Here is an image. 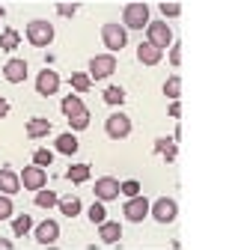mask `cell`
Instances as JSON below:
<instances>
[{
  "instance_id": "23",
  "label": "cell",
  "mask_w": 238,
  "mask_h": 250,
  "mask_svg": "<svg viewBox=\"0 0 238 250\" xmlns=\"http://www.w3.org/2000/svg\"><path fill=\"white\" fill-rule=\"evenodd\" d=\"M57 206H60V211H63L66 217H78V214H80V200H78V197H69V200H60Z\"/></svg>"
},
{
  "instance_id": "25",
  "label": "cell",
  "mask_w": 238,
  "mask_h": 250,
  "mask_svg": "<svg viewBox=\"0 0 238 250\" xmlns=\"http://www.w3.org/2000/svg\"><path fill=\"white\" fill-rule=\"evenodd\" d=\"M155 149H158V152H164V158H167V161H176V140L158 137V140H155Z\"/></svg>"
},
{
  "instance_id": "17",
  "label": "cell",
  "mask_w": 238,
  "mask_h": 250,
  "mask_svg": "<svg viewBox=\"0 0 238 250\" xmlns=\"http://www.w3.org/2000/svg\"><path fill=\"white\" fill-rule=\"evenodd\" d=\"M137 60L146 62V66H158V62H161V51H158L155 45H149V42H140V48H137Z\"/></svg>"
},
{
  "instance_id": "32",
  "label": "cell",
  "mask_w": 238,
  "mask_h": 250,
  "mask_svg": "<svg viewBox=\"0 0 238 250\" xmlns=\"http://www.w3.org/2000/svg\"><path fill=\"white\" fill-rule=\"evenodd\" d=\"M119 194H122V197H137L140 194V182H134V179L122 182V185H119Z\"/></svg>"
},
{
  "instance_id": "33",
  "label": "cell",
  "mask_w": 238,
  "mask_h": 250,
  "mask_svg": "<svg viewBox=\"0 0 238 250\" xmlns=\"http://www.w3.org/2000/svg\"><path fill=\"white\" fill-rule=\"evenodd\" d=\"M6 217H12V200L6 194H0V221H6Z\"/></svg>"
},
{
  "instance_id": "31",
  "label": "cell",
  "mask_w": 238,
  "mask_h": 250,
  "mask_svg": "<svg viewBox=\"0 0 238 250\" xmlns=\"http://www.w3.org/2000/svg\"><path fill=\"white\" fill-rule=\"evenodd\" d=\"M69 125H72V131H83L86 125H89V110H83V113L72 116V119H69Z\"/></svg>"
},
{
  "instance_id": "27",
  "label": "cell",
  "mask_w": 238,
  "mask_h": 250,
  "mask_svg": "<svg viewBox=\"0 0 238 250\" xmlns=\"http://www.w3.org/2000/svg\"><path fill=\"white\" fill-rule=\"evenodd\" d=\"M12 229H15V235H27L30 229H33V217H30V214H18Z\"/></svg>"
},
{
  "instance_id": "26",
  "label": "cell",
  "mask_w": 238,
  "mask_h": 250,
  "mask_svg": "<svg viewBox=\"0 0 238 250\" xmlns=\"http://www.w3.org/2000/svg\"><path fill=\"white\" fill-rule=\"evenodd\" d=\"M69 81H72V86H75L78 92H86L89 86H93V78H89L86 72H72V78H69Z\"/></svg>"
},
{
  "instance_id": "9",
  "label": "cell",
  "mask_w": 238,
  "mask_h": 250,
  "mask_svg": "<svg viewBox=\"0 0 238 250\" xmlns=\"http://www.w3.org/2000/svg\"><path fill=\"white\" fill-rule=\"evenodd\" d=\"M128 134H131V119H128L125 113H113V116L107 119V137L122 140V137H128Z\"/></svg>"
},
{
  "instance_id": "34",
  "label": "cell",
  "mask_w": 238,
  "mask_h": 250,
  "mask_svg": "<svg viewBox=\"0 0 238 250\" xmlns=\"http://www.w3.org/2000/svg\"><path fill=\"white\" fill-rule=\"evenodd\" d=\"M170 62H173V66H178V62H182V45H178L176 39H173V45H170Z\"/></svg>"
},
{
  "instance_id": "29",
  "label": "cell",
  "mask_w": 238,
  "mask_h": 250,
  "mask_svg": "<svg viewBox=\"0 0 238 250\" xmlns=\"http://www.w3.org/2000/svg\"><path fill=\"white\" fill-rule=\"evenodd\" d=\"M51 161H54V152H51V149H36V152H33V164H36V167L45 170V167H51Z\"/></svg>"
},
{
  "instance_id": "12",
  "label": "cell",
  "mask_w": 238,
  "mask_h": 250,
  "mask_svg": "<svg viewBox=\"0 0 238 250\" xmlns=\"http://www.w3.org/2000/svg\"><path fill=\"white\" fill-rule=\"evenodd\" d=\"M3 78H6L9 83H21V81L27 78V62H24L21 57L6 60V66H3Z\"/></svg>"
},
{
  "instance_id": "6",
  "label": "cell",
  "mask_w": 238,
  "mask_h": 250,
  "mask_svg": "<svg viewBox=\"0 0 238 250\" xmlns=\"http://www.w3.org/2000/svg\"><path fill=\"white\" fill-rule=\"evenodd\" d=\"M122 21H125V27L143 30V27L149 24V6H143V3H128L125 12H122Z\"/></svg>"
},
{
  "instance_id": "24",
  "label": "cell",
  "mask_w": 238,
  "mask_h": 250,
  "mask_svg": "<svg viewBox=\"0 0 238 250\" xmlns=\"http://www.w3.org/2000/svg\"><path fill=\"white\" fill-rule=\"evenodd\" d=\"M60 200H57V194L54 191H45V188H39V191H36V206L39 208H54Z\"/></svg>"
},
{
  "instance_id": "2",
  "label": "cell",
  "mask_w": 238,
  "mask_h": 250,
  "mask_svg": "<svg viewBox=\"0 0 238 250\" xmlns=\"http://www.w3.org/2000/svg\"><path fill=\"white\" fill-rule=\"evenodd\" d=\"M149 45H155L158 51H164L167 45H173V30L167 27V21H149Z\"/></svg>"
},
{
  "instance_id": "3",
  "label": "cell",
  "mask_w": 238,
  "mask_h": 250,
  "mask_svg": "<svg viewBox=\"0 0 238 250\" xmlns=\"http://www.w3.org/2000/svg\"><path fill=\"white\" fill-rule=\"evenodd\" d=\"M101 39L110 51H122L128 45V30L125 27H119V24H104L101 27Z\"/></svg>"
},
{
  "instance_id": "5",
  "label": "cell",
  "mask_w": 238,
  "mask_h": 250,
  "mask_svg": "<svg viewBox=\"0 0 238 250\" xmlns=\"http://www.w3.org/2000/svg\"><path fill=\"white\" fill-rule=\"evenodd\" d=\"M149 211H152V217H155L158 224H173V221H176V214H178V206H176V200L161 197L155 206H149Z\"/></svg>"
},
{
  "instance_id": "40",
  "label": "cell",
  "mask_w": 238,
  "mask_h": 250,
  "mask_svg": "<svg viewBox=\"0 0 238 250\" xmlns=\"http://www.w3.org/2000/svg\"><path fill=\"white\" fill-rule=\"evenodd\" d=\"M3 15H6V12H3V6H0V21H3Z\"/></svg>"
},
{
  "instance_id": "37",
  "label": "cell",
  "mask_w": 238,
  "mask_h": 250,
  "mask_svg": "<svg viewBox=\"0 0 238 250\" xmlns=\"http://www.w3.org/2000/svg\"><path fill=\"white\" fill-rule=\"evenodd\" d=\"M6 113H9V102H6V99H3V96H0V119H3V116H6Z\"/></svg>"
},
{
  "instance_id": "8",
  "label": "cell",
  "mask_w": 238,
  "mask_h": 250,
  "mask_svg": "<svg viewBox=\"0 0 238 250\" xmlns=\"http://www.w3.org/2000/svg\"><path fill=\"white\" fill-rule=\"evenodd\" d=\"M18 179H21V185L27 191H39V188H45V182H48V173L42 167H36V164H30V167H24V173Z\"/></svg>"
},
{
  "instance_id": "35",
  "label": "cell",
  "mask_w": 238,
  "mask_h": 250,
  "mask_svg": "<svg viewBox=\"0 0 238 250\" xmlns=\"http://www.w3.org/2000/svg\"><path fill=\"white\" fill-rule=\"evenodd\" d=\"M161 12L170 15V18H176L178 12H182V6H178V3H161Z\"/></svg>"
},
{
  "instance_id": "19",
  "label": "cell",
  "mask_w": 238,
  "mask_h": 250,
  "mask_svg": "<svg viewBox=\"0 0 238 250\" xmlns=\"http://www.w3.org/2000/svg\"><path fill=\"white\" fill-rule=\"evenodd\" d=\"M60 107H63V113L72 119V116H78V113H83L86 110V104L80 102V96H66L63 99V104H60Z\"/></svg>"
},
{
  "instance_id": "22",
  "label": "cell",
  "mask_w": 238,
  "mask_h": 250,
  "mask_svg": "<svg viewBox=\"0 0 238 250\" xmlns=\"http://www.w3.org/2000/svg\"><path fill=\"white\" fill-rule=\"evenodd\" d=\"M18 30H3L0 33V51H15L18 48Z\"/></svg>"
},
{
  "instance_id": "16",
  "label": "cell",
  "mask_w": 238,
  "mask_h": 250,
  "mask_svg": "<svg viewBox=\"0 0 238 250\" xmlns=\"http://www.w3.org/2000/svg\"><path fill=\"white\" fill-rule=\"evenodd\" d=\"M48 131H51V119H45V116H33L27 122V137H33V140L45 137Z\"/></svg>"
},
{
  "instance_id": "13",
  "label": "cell",
  "mask_w": 238,
  "mask_h": 250,
  "mask_svg": "<svg viewBox=\"0 0 238 250\" xmlns=\"http://www.w3.org/2000/svg\"><path fill=\"white\" fill-rule=\"evenodd\" d=\"M57 238H60L57 221H42V224L36 227V241H39V244H54Z\"/></svg>"
},
{
  "instance_id": "11",
  "label": "cell",
  "mask_w": 238,
  "mask_h": 250,
  "mask_svg": "<svg viewBox=\"0 0 238 250\" xmlns=\"http://www.w3.org/2000/svg\"><path fill=\"white\" fill-rule=\"evenodd\" d=\"M36 89H39V96H54L60 89V75L51 72V69H42L39 78H36Z\"/></svg>"
},
{
  "instance_id": "1",
  "label": "cell",
  "mask_w": 238,
  "mask_h": 250,
  "mask_svg": "<svg viewBox=\"0 0 238 250\" xmlns=\"http://www.w3.org/2000/svg\"><path fill=\"white\" fill-rule=\"evenodd\" d=\"M27 42L30 45H36V48H48L51 42H54V24L51 21H42V18H36V21H30L27 24Z\"/></svg>"
},
{
  "instance_id": "38",
  "label": "cell",
  "mask_w": 238,
  "mask_h": 250,
  "mask_svg": "<svg viewBox=\"0 0 238 250\" xmlns=\"http://www.w3.org/2000/svg\"><path fill=\"white\" fill-rule=\"evenodd\" d=\"M178 113H182V104L173 102V104H170V116H178Z\"/></svg>"
},
{
  "instance_id": "15",
  "label": "cell",
  "mask_w": 238,
  "mask_h": 250,
  "mask_svg": "<svg viewBox=\"0 0 238 250\" xmlns=\"http://www.w3.org/2000/svg\"><path fill=\"white\" fill-rule=\"evenodd\" d=\"M18 191H21V179H18V173H12V170H0V194L12 197V194H18Z\"/></svg>"
},
{
  "instance_id": "30",
  "label": "cell",
  "mask_w": 238,
  "mask_h": 250,
  "mask_svg": "<svg viewBox=\"0 0 238 250\" xmlns=\"http://www.w3.org/2000/svg\"><path fill=\"white\" fill-rule=\"evenodd\" d=\"M89 221H93V224H104L107 221V211H104V203H93V206H89Z\"/></svg>"
},
{
  "instance_id": "7",
  "label": "cell",
  "mask_w": 238,
  "mask_h": 250,
  "mask_svg": "<svg viewBox=\"0 0 238 250\" xmlns=\"http://www.w3.org/2000/svg\"><path fill=\"white\" fill-rule=\"evenodd\" d=\"M122 214H125V221H134V224H140L143 217L149 214V200L146 197H128V203L122 206Z\"/></svg>"
},
{
  "instance_id": "36",
  "label": "cell",
  "mask_w": 238,
  "mask_h": 250,
  "mask_svg": "<svg viewBox=\"0 0 238 250\" xmlns=\"http://www.w3.org/2000/svg\"><path fill=\"white\" fill-rule=\"evenodd\" d=\"M57 12L63 15V18H69V15H75V12H78V6H69V3H57Z\"/></svg>"
},
{
  "instance_id": "28",
  "label": "cell",
  "mask_w": 238,
  "mask_h": 250,
  "mask_svg": "<svg viewBox=\"0 0 238 250\" xmlns=\"http://www.w3.org/2000/svg\"><path fill=\"white\" fill-rule=\"evenodd\" d=\"M104 102L107 104H122L125 102V89L122 86H107L104 89Z\"/></svg>"
},
{
  "instance_id": "20",
  "label": "cell",
  "mask_w": 238,
  "mask_h": 250,
  "mask_svg": "<svg viewBox=\"0 0 238 250\" xmlns=\"http://www.w3.org/2000/svg\"><path fill=\"white\" fill-rule=\"evenodd\" d=\"M66 179L75 182V185H80V182L89 179V167H86V164H72V167L66 170Z\"/></svg>"
},
{
  "instance_id": "39",
  "label": "cell",
  "mask_w": 238,
  "mask_h": 250,
  "mask_svg": "<svg viewBox=\"0 0 238 250\" xmlns=\"http://www.w3.org/2000/svg\"><path fill=\"white\" fill-rule=\"evenodd\" d=\"M12 247H15V244H12L9 238H0V250H12Z\"/></svg>"
},
{
  "instance_id": "14",
  "label": "cell",
  "mask_w": 238,
  "mask_h": 250,
  "mask_svg": "<svg viewBox=\"0 0 238 250\" xmlns=\"http://www.w3.org/2000/svg\"><path fill=\"white\" fill-rule=\"evenodd\" d=\"M99 238L104 244H116L119 238H122V227H119V221H104L99 224Z\"/></svg>"
},
{
  "instance_id": "4",
  "label": "cell",
  "mask_w": 238,
  "mask_h": 250,
  "mask_svg": "<svg viewBox=\"0 0 238 250\" xmlns=\"http://www.w3.org/2000/svg\"><path fill=\"white\" fill-rule=\"evenodd\" d=\"M113 69H116V57L113 54H99V57L89 60V78H96V81L110 78Z\"/></svg>"
},
{
  "instance_id": "10",
  "label": "cell",
  "mask_w": 238,
  "mask_h": 250,
  "mask_svg": "<svg viewBox=\"0 0 238 250\" xmlns=\"http://www.w3.org/2000/svg\"><path fill=\"white\" fill-rule=\"evenodd\" d=\"M96 197H99V203L116 200V197H119V182H116L113 176H101V179L96 182Z\"/></svg>"
},
{
  "instance_id": "18",
  "label": "cell",
  "mask_w": 238,
  "mask_h": 250,
  "mask_svg": "<svg viewBox=\"0 0 238 250\" xmlns=\"http://www.w3.org/2000/svg\"><path fill=\"white\" fill-rule=\"evenodd\" d=\"M54 149L63 152V155H75L80 146H78V137H75V134H60V137L54 140Z\"/></svg>"
},
{
  "instance_id": "21",
  "label": "cell",
  "mask_w": 238,
  "mask_h": 250,
  "mask_svg": "<svg viewBox=\"0 0 238 250\" xmlns=\"http://www.w3.org/2000/svg\"><path fill=\"white\" fill-rule=\"evenodd\" d=\"M164 96H167V99H173V102L182 96V78H178V75L167 78V83H164Z\"/></svg>"
}]
</instances>
